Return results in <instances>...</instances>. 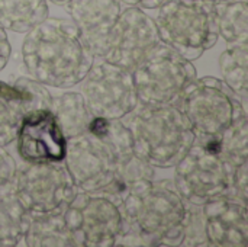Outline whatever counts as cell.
Returning <instances> with one entry per match:
<instances>
[{
    "label": "cell",
    "instance_id": "1",
    "mask_svg": "<svg viewBox=\"0 0 248 247\" xmlns=\"http://www.w3.org/2000/svg\"><path fill=\"white\" fill-rule=\"evenodd\" d=\"M20 151L31 160H60L64 138L49 115L28 119L20 132Z\"/></svg>",
    "mask_w": 248,
    "mask_h": 247
},
{
    "label": "cell",
    "instance_id": "2",
    "mask_svg": "<svg viewBox=\"0 0 248 247\" xmlns=\"http://www.w3.org/2000/svg\"><path fill=\"white\" fill-rule=\"evenodd\" d=\"M45 13L44 0H0V16L10 22L33 20Z\"/></svg>",
    "mask_w": 248,
    "mask_h": 247
},
{
    "label": "cell",
    "instance_id": "3",
    "mask_svg": "<svg viewBox=\"0 0 248 247\" xmlns=\"http://www.w3.org/2000/svg\"><path fill=\"white\" fill-rule=\"evenodd\" d=\"M128 1H132V3H140V4H144V6H155V4L161 3L163 0H128Z\"/></svg>",
    "mask_w": 248,
    "mask_h": 247
}]
</instances>
